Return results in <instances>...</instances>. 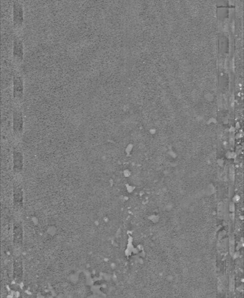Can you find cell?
<instances>
[{"label": "cell", "instance_id": "obj_2", "mask_svg": "<svg viewBox=\"0 0 244 298\" xmlns=\"http://www.w3.org/2000/svg\"><path fill=\"white\" fill-rule=\"evenodd\" d=\"M23 84L21 76L15 74L13 78V94L15 97L20 98L22 96Z\"/></svg>", "mask_w": 244, "mask_h": 298}, {"label": "cell", "instance_id": "obj_1", "mask_svg": "<svg viewBox=\"0 0 244 298\" xmlns=\"http://www.w3.org/2000/svg\"><path fill=\"white\" fill-rule=\"evenodd\" d=\"M23 20L22 5L18 1L13 3V21L15 25H21Z\"/></svg>", "mask_w": 244, "mask_h": 298}, {"label": "cell", "instance_id": "obj_4", "mask_svg": "<svg viewBox=\"0 0 244 298\" xmlns=\"http://www.w3.org/2000/svg\"><path fill=\"white\" fill-rule=\"evenodd\" d=\"M23 43L22 40L19 37H15L13 42V55L15 57L19 58H22L23 55Z\"/></svg>", "mask_w": 244, "mask_h": 298}, {"label": "cell", "instance_id": "obj_3", "mask_svg": "<svg viewBox=\"0 0 244 298\" xmlns=\"http://www.w3.org/2000/svg\"><path fill=\"white\" fill-rule=\"evenodd\" d=\"M23 125L22 114L20 110L16 109L13 113V127L17 131H20Z\"/></svg>", "mask_w": 244, "mask_h": 298}]
</instances>
